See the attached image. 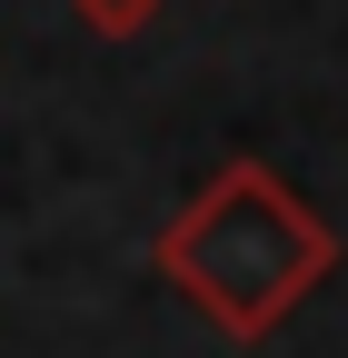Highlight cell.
Segmentation results:
<instances>
[{
	"mask_svg": "<svg viewBox=\"0 0 348 358\" xmlns=\"http://www.w3.org/2000/svg\"><path fill=\"white\" fill-rule=\"evenodd\" d=\"M150 268L219 338H269L319 279H338V229L269 159H229L169 209V229L150 239Z\"/></svg>",
	"mask_w": 348,
	"mask_h": 358,
	"instance_id": "1",
	"label": "cell"
},
{
	"mask_svg": "<svg viewBox=\"0 0 348 358\" xmlns=\"http://www.w3.org/2000/svg\"><path fill=\"white\" fill-rule=\"evenodd\" d=\"M70 20L90 30V40H140L159 20V0H70Z\"/></svg>",
	"mask_w": 348,
	"mask_h": 358,
	"instance_id": "2",
	"label": "cell"
}]
</instances>
